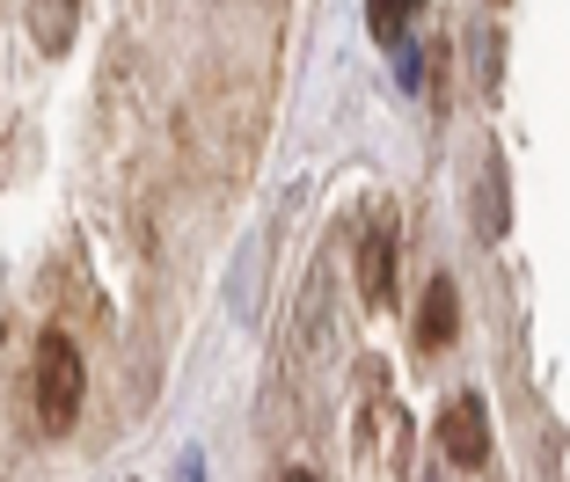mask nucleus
Instances as JSON below:
<instances>
[{
  "label": "nucleus",
  "mask_w": 570,
  "mask_h": 482,
  "mask_svg": "<svg viewBox=\"0 0 570 482\" xmlns=\"http://www.w3.org/2000/svg\"><path fill=\"white\" fill-rule=\"evenodd\" d=\"M73 410H81V351H73V336L51 329L37 344V416L59 432V424H73Z\"/></svg>",
  "instance_id": "nucleus-1"
},
{
  "label": "nucleus",
  "mask_w": 570,
  "mask_h": 482,
  "mask_svg": "<svg viewBox=\"0 0 570 482\" xmlns=\"http://www.w3.org/2000/svg\"><path fill=\"white\" fill-rule=\"evenodd\" d=\"M439 446H446L461 468H483L490 461V410L475 395H453L446 416H439Z\"/></svg>",
  "instance_id": "nucleus-2"
},
{
  "label": "nucleus",
  "mask_w": 570,
  "mask_h": 482,
  "mask_svg": "<svg viewBox=\"0 0 570 482\" xmlns=\"http://www.w3.org/2000/svg\"><path fill=\"white\" fill-rule=\"evenodd\" d=\"M358 293H366V307H387L395 299V219H373L366 227V249H358Z\"/></svg>",
  "instance_id": "nucleus-3"
},
{
  "label": "nucleus",
  "mask_w": 570,
  "mask_h": 482,
  "mask_svg": "<svg viewBox=\"0 0 570 482\" xmlns=\"http://www.w3.org/2000/svg\"><path fill=\"white\" fill-rule=\"evenodd\" d=\"M512 227V184H504V154H483V176H475V234L504 242Z\"/></svg>",
  "instance_id": "nucleus-4"
},
{
  "label": "nucleus",
  "mask_w": 570,
  "mask_h": 482,
  "mask_svg": "<svg viewBox=\"0 0 570 482\" xmlns=\"http://www.w3.org/2000/svg\"><path fill=\"white\" fill-rule=\"evenodd\" d=\"M417 336L432 351H446L453 336H461V293H453V278H432L424 285V307H417Z\"/></svg>",
  "instance_id": "nucleus-5"
},
{
  "label": "nucleus",
  "mask_w": 570,
  "mask_h": 482,
  "mask_svg": "<svg viewBox=\"0 0 570 482\" xmlns=\"http://www.w3.org/2000/svg\"><path fill=\"white\" fill-rule=\"evenodd\" d=\"M424 0H366V22H373V37H381V45H395L403 51V22L417 16Z\"/></svg>",
  "instance_id": "nucleus-6"
},
{
  "label": "nucleus",
  "mask_w": 570,
  "mask_h": 482,
  "mask_svg": "<svg viewBox=\"0 0 570 482\" xmlns=\"http://www.w3.org/2000/svg\"><path fill=\"white\" fill-rule=\"evenodd\" d=\"M475 88H483V96L504 88V37L498 30H475Z\"/></svg>",
  "instance_id": "nucleus-7"
},
{
  "label": "nucleus",
  "mask_w": 570,
  "mask_h": 482,
  "mask_svg": "<svg viewBox=\"0 0 570 482\" xmlns=\"http://www.w3.org/2000/svg\"><path fill=\"white\" fill-rule=\"evenodd\" d=\"M395 73H403V88H417L424 81V59H417V51H395Z\"/></svg>",
  "instance_id": "nucleus-8"
},
{
  "label": "nucleus",
  "mask_w": 570,
  "mask_h": 482,
  "mask_svg": "<svg viewBox=\"0 0 570 482\" xmlns=\"http://www.w3.org/2000/svg\"><path fill=\"white\" fill-rule=\"evenodd\" d=\"M285 482H315V468H285Z\"/></svg>",
  "instance_id": "nucleus-9"
},
{
  "label": "nucleus",
  "mask_w": 570,
  "mask_h": 482,
  "mask_svg": "<svg viewBox=\"0 0 570 482\" xmlns=\"http://www.w3.org/2000/svg\"><path fill=\"white\" fill-rule=\"evenodd\" d=\"M51 8H73V0H51Z\"/></svg>",
  "instance_id": "nucleus-10"
}]
</instances>
